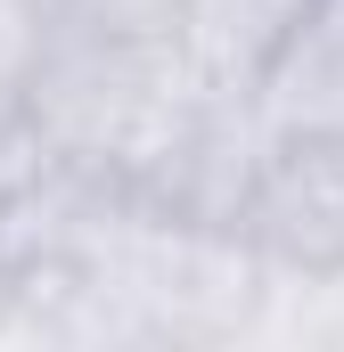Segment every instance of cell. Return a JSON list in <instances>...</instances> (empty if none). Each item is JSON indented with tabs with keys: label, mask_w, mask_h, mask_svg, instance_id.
<instances>
[{
	"label": "cell",
	"mask_w": 344,
	"mask_h": 352,
	"mask_svg": "<svg viewBox=\"0 0 344 352\" xmlns=\"http://www.w3.org/2000/svg\"><path fill=\"white\" fill-rule=\"evenodd\" d=\"M189 0H58V33L90 41H172Z\"/></svg>",
	"instance_id": "cell-6"
},
{
	"label": "cell",
	"mask_w": 344,
	"mask_h": 352,
	"mask_svg": "<svg viewBox=\"0 0 344 352\" xmlns=\"http://www.w3.org/2000/svg\"><path fill=\"white\" fill-rule=\"evenodd\" d=\"M312 0H189L172 50L189 58V74L222 98H255L262 74L287 58V41L303 33Z\"/></svg>",
	"instance_id": "cell-3"
},
{
	"label": "cell",
	"mask_w": 344,
	"mask_h": 352,
	"mask_svg": "<svg viewBox=\"0 0 344 352\" xmlns=\"http://www.w3.org/2000/svg\"><path fill=\"white\" fill-rule=\"evenodd\" d=\"M58 164L98 180L140 188L148 164L172 148V131L189 123V107L205 82L189 74V58L172 41H90V33H58L41 74L25 82Z\"/></svg>",
	"instance_id": "cell-1"
},
{
	"label": "cell",
	"mask_w": 344,
	"mask_h": 352,
	"mask_svg": "<svg viewBox=\"0 0 344 352\" xmlns=\"http://www.w3.org/2000/svg\"><path fill=\"white\" fill-rule=\"evenodd\" d=\"M255 107H262V123H270L279 148H295V140L344 148V0H312L303 33L262 74Z\"/></svg>",
	"instance_id": "cell-4"
},
{
	"label": "cell",
	"mask_w": 344,
	"mask_h": 352,
	"mask_svg": "<svg viewBox=\"0 0 344 352\" xmlns=\"http://www.w3.org/2000/svg\"><path fill=\"white\" fill-rule=\"evenodd\" d=\"M238 238L270 270L344 278V148H312V140L279 148L246 221H238Z\"/></svg>",
	"instance_id": "cell-2"
},
{
	"label": "cell",
	"mask_w": 344,
	"mask_h": 352,
	"mask_svg": "<svg viewBox=\"0 0 344 352\" xmlns=\"http://www.w3.org/2000/svg\"><path fill=\"white\" fill-rule=\"evenodd\" d=\"M50 173H58V148H50V131L33 115V98L0 90V213H17Z\"/></svg>",
	"instance_id": "cell-5"
}]
</instances>
